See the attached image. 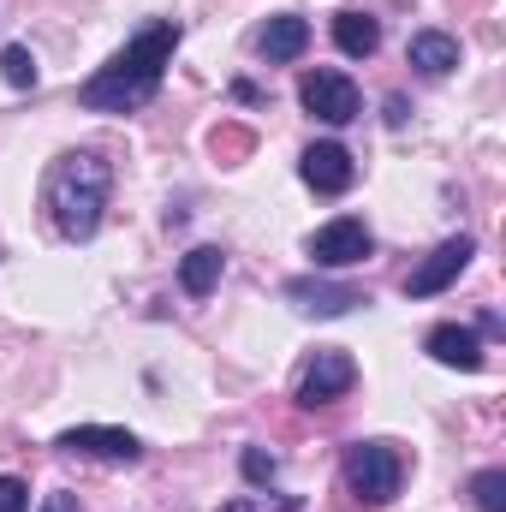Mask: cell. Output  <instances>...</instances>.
Here are the masks:
<instances>
[{"label": "cell", "mask_w": 506, "mask_h": 512, "mask_svg": "<svg viewBox=\"0 0 506 512\" xmlns=\"http://www.w3.org/2000/svg\"><path fill=\"white\" fill-rule=\"evenodd\" d=\"M179 36H185V30H179L173 18L143 24L126 48L96 72V78H84V84H78V108H90V114H131V108H143V102L161 90V78H167V60H173Z\"/></svg>", "instance_id": "6da1fadb"}, {"label": "cell", "mask_w": 506, "mask_h": 512, "mask_svg": "<svg viewBox=\"0 0 506 512\" xmlns=\"http://www.w3.org/2000/svg\"><path fill=\"white\" fill-rule=\"evenodd\" d=\"M108 191H114V167H108L102 155H90V149L60 155V161L48 167V185H42L48 215H54V227H60L66 239H96L102 209H108Z\"/></svg>", "instance_id": "7a4b0ae2"}, {"label": "cell", "mask_w": 506, "mask_h": 512, "mask_svg": "<svg viewBox=\"0 0 506 512\" xmlns=\"http://www.w3.org/2000/svg\"><path fill=\"white\" fill-rule=\"evenodd\" d=\"M405 483V459L387 447V441H358L346 453V495L364 501V507H387Z\"/></svg>", "instance_id": "3957f363"}, {"label": "cell", "mask_w": 506, "mask_h": 512, "mask_svg": "<svg viewBox=\"0 0 506 512\" xmlns=\"http://www.w3.org/2000/svg\"><path fill=\"white\" fill-rule=\"evenodd\" d=\"M298 96H304V108H310L316 120H328V126H352V120L364 114V96H358V84H352L346 72H328V66L304 72Z\"/></svg>", "instance_id": "277c9868"}, {"label": "cell", "mask_w": 506, "mask_h": 512, "mask_svg": "<svg viewBox=\"0 0 506 512\" xmlns=\"http://www.w3.org/2000/svg\"><path fill=\"white\" fill-rule=\"evenodd\" d=\"M54 447L72 453V459H108V465H137V459H143V441H137L131 429H108V423H78V429H66Z\"/></svg>", "instance_id": "5b68a950"}, {"label": "cell", "mask_w": 506, "mask_h": 512, "mask_svg": "<svg viewBox=\"0 0 506 512\" xmlns=\"http://www.w3.org/2000/svg\"><path fill=\"white\" fill-rule=\"evenodd\" d=\"M471 256H477V245H471L465 233H459V239H447V245H435V251L405 274V298H435V292H447V286L471 268Z\"/></svg>", "instance_id": "8992f818"}, {"label": "cell", "mask_w": 506, "mask_h": 512, "mask_svg": "<svg viewBox=\"0 0 506 512\" xmlns=\"http://www.w3.org/2000/svg\"><path fill=\"white\" fill-rule=\"evenodd\" d=\"M352 382H358V364L328 346V352H316V358L304 364V376H298V405H304V411L334 405L340 393H352Z\"/></svg>", "instance_id": "52a82bcc"}, {"label": "cell", "mask_w": 506, "mask_h": 512, "mask_svg": "<svg viewBox=\"0 0 506 512\" xmlns=\"http://www.w3.org/2000/svg\"><path fill=\"white\" fill-rule=\"evenodd\" d=\"M370 251H376V239H370V227H364L358 215H340V221H328V227L310 239L316 268H352V262H364Z\"/></svg>", "instance_id": "ba28073f"}, {"label": "cell", "mask_w": 506, "mask_h": 512, "mask_svg": "<svg viewBox=\"0 0 506 512\" xmlns=\"http://www.w3.org/2000/svg\"><path fill=\"white\" fill-rule=\"evenodd\" d=\"M298 173H304V185L322 191V197H340V191H352V179H358V167H352V155H346L340 143H310L304 161H298Z\"/></svg>", "instance_id": "9c48e42d"}, {"label": "cell", "mask_w": 506, "mask_h": 512, "mask_svg": "<svg viewBox=\"0 0 506 512\" xmlns=\"http://www.w3.org/2000/svg\"><path fill=\"white\" fill-rule=\"evenodd\" d=\"M286 298H292L304 316H346V310L370 304L358 286H334V280H292V286H286Z\"/></svg>", "instance_id": "30bf717a"}, {"label": "cell", "mask_w": 506, "mask_h": 512, "mask_svg": "<svg viewBox=\"0 0 506 512\" xmlns=\"http://www.w3.org/2000/svg\"><path fill=\"white\" fill-rule=\"evenodd\" d=\"M429 358L435 364H447V370H483V340L471 334V328H459V322H441V328H429Z\"/></svg>", "instance_id": "8fae6325"}, {"label": "cell", "mask_w": 506, "mask_h": 512, "mask_svg": "<svg viewBox=\"0 0 506 512\" xmlns=\"http://www.w3.org/2000/svg\"><path fill=\"white\" fill-rule=\"evenodd\" d=\"M405 60H411L423 78H447V72L459 66V42H453L447 30H417L411 48H405Z\"/></svg>", "instance_id": "7c38bea8"}, {"label": "cell", "mask_w": 506, "mask_h": 512, "mask_svg": "<svg viewBox=\"0 0 506 512\" xmlns=\"http://www.w3.org/2000/svg\"><path fill=\"white\" fill-rule=\"evenodd\" d=\"M256 48H262L268 60H298V54L310 48V24H304L298 12H280V18H268V24H262Z\"/></svg>", "instance_id": "4fadbf2b"}, {"label": "cell", "mask_w": 506, "mask_h": 512, "mask_svg": "<svg viewBox=\"0 0 506 512\" xmlns=\"http://www.w3.org/2000/svg\"><path fill=\"white\" fill-rule=\"evenodd\" d=\"M221 268H227V256L215 251V245H197V251H185V262H179V286L191 298H209L221 286Z\"/></svg>", "instance_id": "5bb4252c"}, {"label": "cell", "mask_w": 506, "mask_h": 512, "mask_svg": "<svg viewBox=\"0 0 506 512\" xmlns=\"http://www.w3.org/2000/svg\"><path fill=\"white\" fill-rule=\"evenodd\" d=\"M334 42H340V54H352V60H370L381 48V24L370 12H340L334 18Z\"/></svg>", "instance_id": "9a60e30c"}, {"label": "cell", "mask_w": 506, "mask_h": 512, "mask_svg": "<svg viewBox=\"0 0 506 512\" xmlns=\"http://www.w3.org/2000/svg\"><path fill=\"white\" fill-rule=\"evenodd\" d=\"M0 78H6L12 90H36V60H30L24 42H6V48H0Z\"/></svg>", "instance_id": "2e32d148"}, {"label": "cell", "mask_w": 506, "mask_h": 512, "mask_svg": "<svg viewBox=\"0 0 506 512\" xmlns=\"http://www.w3.org/2000/svg\"><path fill=\"white\" fill-rule=\"evenodd\" d=\"M471 495H477V512H506V471L501 465L477 471V477H471Z\"/></svg>", "instance_id": "e0dca14e"}, {"label": "cell", "mask_w": 506, "mask_h": 512, "mask_svg": "<svg viewBox=\"0 0 506 512\" xmlns=\"http://www.w3.org/2000/svg\"><path fill=\"white\" fill-rule=\"evenodd\" d=\"M239 465H245V483H256V489H268V483L280 477V459H274V453H262V447H245V459H239Z\"/></svg>", "instance_id": "ac0fdd59"}, {"label": "cell", "mask_w": 506, "mask_h": 512, "mask_svg": "<svg viewBox=\"0 0 506 512\" xmlns=\"http://www.w3.org/2000/svg\"><path fill=\"white\" fill-rule=\"evenodd\" d=\"M0 512H30V489L18 477H0Z\"/></svg>", "instance_id": "d6986e66"}, {"label": "cell", "mask_w": 506, "mask_h": 512, "mask_svg": "<svg viewBox=\"0 0 506 512\" xmlns=\"http://www.w3.org/2000/svg\"><path fill=\"white\" fill-rule=\"evenodd\" d=\"M42 512H78V495H66V489H60V495H48V501H42Z\"/></svg>", "instance_id": "ffe728a7"}, {"label": "cell", "mask_w": 506, "mask_h": 512, "mask_svg": "<svg viewBox=\"0 0 506 512\" xmlns=\"http://www.w3.org/2000/svg\"><path fill=\"white\" fill-rule=\"evenodd\" d=\"M227 512H256V501H233V507H227Z\"/></svg>", "instance_id": "44dd1931"}]
</instances>
